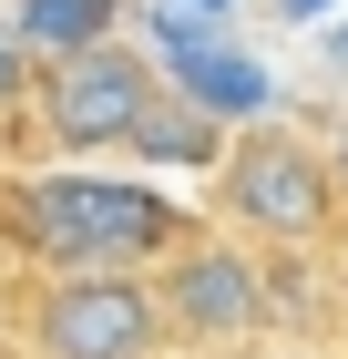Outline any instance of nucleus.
<instances>
[{
  "instance_id": "nucleus-1",
  "label": "nucleus",
  "mask_w": 348,
  "mask_h": 359,
  "mask_svg": "<svg viewBox=\"0 0 348 359\" xmlns=\"http://www.w3.org/2000/svg\"><path fill=\"white\" fill-rule=\"evenodd\" d=\"M0 236H11V257L31 277H52V267H154L185 236V216L154 185L62 165V175H11L0 185Z\"/></svg>"
},
{
  "instance_id": "nucleus-14",
  "label": "nucleus",
  "mask_w": 348,
  "mask_h": 359,
  "mask_svg": "<svg viewBox=\"0 0 348 359\" xmlns=\"http://www.w3.org/2000/svg\"><path fill=\"white\" fill-rule=\"evenodd\" d=\"M338 165H348V154H338Z\"/></svg>"
},
{
  "instance_id": "nucleus-7",
  "label": "nucleus",
  "mask_w": 348,
  "mask_h": 359,
  "mask_svg": "<svg viewBox=\"0 0 348 359\" xmlns=\"http://www.w3.org/2000/svg\"><path fill=\"white\" fill-rule=\"evenodd\" d=\"M164 83H174V93H195V103H215L225 123H256V113L277 103V93H267V72H256L246 52H225V41H195V31H185V41H164Z\"/></svg>"
},
{
  "instance_id": "nucleus-11",
  "label": "nucleus",
  "mask_w": 348,
  "mask_h": 359,
  "mask_svg": "<svg viewBox=\"0 0 348 359\" xmlns=\"http://www.w3.org/2000/svg\"><path fill=\"white\" fill-rule=\"evenodd\" d=\"M0 339H11V298H0Z\"/></svg>"
},
{
  "instance_id": "nucleus-10",
  "label": "nucleus",
  "mask_w": 348,
  "mask_h": 359,
  "mask_svg": "<svg viewBox=\"0 0 348 359\" xmlns=\"http://www.w3.org/2000/svg\"><path fill=\"white\" fill-rule=\"evenodd\" d=\"M267 359H328V349H267Z\"/></svg>"
},
{
  "instance_id": "nucleus-12",
  "label": "nucleus",
  "mask_w": 348,
  "mask_h": 359,
  "mask_svg": "<svg viewBox=\"0 0 348 359\" xmlns=\"http://www.w3.org/2000/svg\"><path fill=\"white\" fill-rule=\"evenodd\" d=\"M0 257H11V236H0Z\"/></svg>"
},
{
  "instance_id": "nucleus-3",
  "label": "nucleus",
  "mask_w": 348,
  "mask_h": 359,
  "mask_svg": "<svg viewBox=\"0 0 348 359\" xmlns=\"http://www.w3.org/2000/svg\"><path fill=\"white\" fill-rule=\"evenodd\" d=\"M31 359H174L154 267H52L21 308Z\"/></svg>"
},
{
  "instance_id": "nucleus-4",
  "label": "nucleus",
  "mask_w": 348,
  "mask_h": 359,
  "mask_svg": "<svg viewBox=\"0 0 348 359\" xmlns=\"http://www.w3.org/2000/svg\"><path fill=\"white\" fill-rule=\"evenodd\" d=\"M154 93H164V52L103 31V41L41 62V93H31V103H41V134H52L62 154H123V134L144 123Z\"/></svg>"
},
{
  "instance_id": "nucleus-6",
  "label": "nucleus",
  "mask_w": 348,
  "mask_h": 359,
  "mask_svg": "<svg viewBox=\"0 0 348 359\" xmlns=\"http://www.w3.org/2000/svg\"><path fill=\"white\" fill-rule=\"evenodd\" d=\"M225 144H236V123H225V113L164 83L154 103H144V123L123 134V154H134V165H154V175H195V165H225Z\"/></svg>"
},
{
  "instance_id": "nucleus-13",
  "label": "nucleus",
  "mask_w": 348,
  "mask_h": 359,
  "mask_svg": "<svg viewBox=\"0 0 348 359\" xmlns=\"http://www.w3.org/2000/svg\"><path fill=\"white\" fill-rule=\"evenodd\" d=\"M215 11H225V0H215Z\"/></svg>"
},
{
  "instance_id": "nucleus-2",
  "label": "nucleus",
  "mask_w": 348,
  "mask_h": 359,
  "mask_svg": "<svg viewBox=\"0 0 348 359\" xmlns=\"http://www.w3.org/2000/svg\"><path fill=\"white\" fill-rule=\"evenodd\" d=\"M225 216L246 236H267V247H318L328 226H338V195H348V165L328 154L318 134H297L277 113H256L236 144H225Z\"/></svg>"
},
{
  "instance_id": "nucleus-5",
  "label": "nucleus",
  "mask_w": 348,
  "mask_h": 359,
  "mask_svg": "<svg viewBox=\"0 0 348 359\" xmlns=\"http://www.w3.org/2000/svg\"><path fill=\"white\" fill-rule=\"evenodd\" d=\"M154 298H164V329L185 359H215V349H246L267 329V267L236 247V236H174L154 257Z\"/></svg>"
},
{
  "instance_id": "nucleus-8",
  "label": "nucleus",
  "mask_w": 348,
  "mask_h": 359,
  "mask_svg": "<svg viewBox=\"0 0 348 359\" xmlns=\"http://www.w3.org/2000/svg\"><path fill=\"white\" fill-rule=\"evenodd\" d=\"M11 21H21L31 62H62V52H82V41H103L113 11L103 0H11Z\"/></svg>"
},
{
  "instance_id": "nucleus-9",
  "label": "nucleus",
  "mask_w": 348,
  "mask_h": 359,
  "mask_svg": "<svg viewBox=\"0 0 348 359\" xmlns=\"http://www.w3.org/2000/svg\"><path fill=\"white\" fill-rule=\"evenodd\" d=\"M31 93H41V62H31V41H21V21L0 11V113H21Z\"/></svg>"
}]
</instances>
